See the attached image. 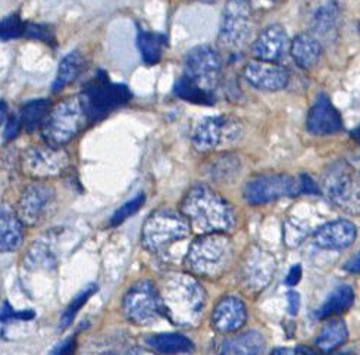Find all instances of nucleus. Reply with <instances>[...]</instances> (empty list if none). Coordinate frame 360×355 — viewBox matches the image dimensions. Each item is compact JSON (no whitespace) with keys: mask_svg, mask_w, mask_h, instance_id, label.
Here are the masks:
<instances>
[{"mask_svg":"<svg viewBox=\"0 0 360 355\" xmlns=\"http://www.w3.org/2000/svg\"><path fill=\"white\" fill-rule=\"evenodd\" d=\"M159 289L163 316L179 328L198 326L205 309L206 292L191 274L172 273L162 279Z\"/></svg>","mask_w":360,"mask_h":355,"instance_id":"nucleus-1","label":"nucleus"},{"mask_svg":"<svg viewBox=\"0 0 360 355\" xmlns=\"http://www.w3.org/2000/svg\"><path fill=\"white\" fill-rule=\"evenodd\" d=\"M181 213L191 228L203 235L226 233L234 229L236 213L217 192L207 186H194L181 202Z\"/></svg>","mask_w":360,"mask_h":355,"instance_id":"nucleus-2","label":"nucleus"},{"mask_svg":"<svg viewBox=\"0 0 360 355\" xmlns=\"http://www.w3.org/2000/svg\"><path fill=\"white\" fill-rule=\"evenodd\" d=\"M233 254V242L224 233L203 235L190 245L184 263L194 276L218 279L231 266Z\"/></svg>","mask_w":360,"mask_h":355,"instance_id":"nucleus-3","label":"nucleus"},{"mask_svg":"<svg viewBox=\"0 0 360 355\" xmlns=\"http://www.w3.org/2000/svg\"><path fill=\"white\" fill-rule=\"evenodd\" d=\"M188 220L172 209H158L146 220L141 239L147 251L162 254L176 242L188 237L191 232Z\"/></svg>","mask_w":360,"mask_h":355,"instance_id":"nucleus-4","label":"nucleus"},{"mask_svg":"<svg viewBox=\"0 0 360 355\" xmlns=\"http://www.w3.org/2000/svg\"><path fill=\"white\" fill-rule=\"evenodd\" d=\"M89 117L83 101L78 96L58 104L43 124V137L47 144L62 148L87 125Z\"/></svg>","mask_w":360,"mask_h":355,"instance_id":"nucleus-5","label":"nucleus"},{"mask_svg":"<svg viewBox=\"0 0 360 355\" xmlns=\"http://www.w3.org/2000/svg\"><path fill=\"white\" fill-rule=\"evenodd\" d=\"M131 90L122 83H112L103 71L86 85L81 101L84 104L90 123L103 120L112 111H115L131 101Z\"/></svg>","mask_w":360,"mask_h":355,"instance_id":"nucleus-6","label":"nucleus"},{"mask_svg":"<svg viewBox=\"0 0 360 355\" xmlns=\"http://www.w3.org/2000/svg\"><path fill=\"white\" fill-rule=\"evenodd\" d=\"M322 189L337 206L352 214H360V179L346 163H335L326 168Z\"/></svg>","mask_w":360,"mask_h":355,"instance_id":"nucleus-7","label":"nucleus"},{"mask_svg":"<svg viewBox=\"0 0 360 355\" xmlns=\"http://www.w3.org/2000/svg\"><path fill=\"white\" fill-rule=\"evenodd\" d=\"M125 317L137 326H149L163 316V306L158 286L149 280H140L129 287L122 301Z\"/></svg>","mask_w":360,"mask_h":355,"instance_id":"nucleus-8","label":"nucleus"},{"mask_svg":"<svg viewBox=\"0 0 360 355\" xmlns=\"http://www.w3.org/2000/svg\"><path fill=\"white\" fill-rule=\"evenodd\" d=\"M21 167L22 171L32 179H53L70 170L71 158L65 149L46 143L27 149L21 158Z\"/></svg>","mask_w":360,"mask_h":355,"instance_id":"nucleus-9","label":"nucleus"},{"mask_svg":"<svg viewBox=\"0 0 360 355\" xmlns=\"http://www.w3.org/2000/svg\"><path fill=\"white\" fill-rule=\"evenodd\" d=\"M222 71L219 54L210 46H198L191 49L184 61V75L209 94L215 96Z\"/></svg>","mask_w":360,"mask_h":355,"instance_id":"nucleus-10","label":"nucleus"},{"mask_svg":"<svg viewBox=\"0 0 360 355\" xmlns=\"http://www.w3.org/2000/svg\"><path fill=\"white\" fill-rule=\"evenodd\" d=\"M241 136L240 123L228 116H217L203 120L195 127L193 147L199 152H210L236 143Z\"/></svg>","mask_w":360,"mask_h":355,"instance_id":"nucleus-11","label":"nucleus"},{"mask_svg":"<svg viewBox=\"0 0 360 355\" xmlns=\"http://www.w3.org/2000/svg\"><path fill=\"white\" fill-rule=\"evenodd\" d=\"M302 192L300 180L287 174H264L252 179L244 187V199L250 205H264Z\"/></svg>","mask_w":360,"mask_h":355,"instance_id":"nucleus-12","label":"nucleus"},{"mask_svg":"<svg viewBox=\"0 0 360 355\" xmlns=\"http://www.w3.org/2000/svg\"><path fill=\"white\" fill-rule=\"evenodd\" d=\"M253 33L252 8L248 2H230L225 6L219 30V43L226 49H240Z\"/></svg>","mask_w":360,"mask_h":355,"instance_id":"nucleus-13","label":"nucleus"},{"mask_svg":"<svg viewBox=\"0 0 360 355\" xmlns=\"http://www.w3.org/2000/svg\"><path fill=\"white\" fill-rule=\"evenodd\" d=\"M56 195L52 186L37 182L30 185L20 198L18 217L22 224L34 228L51 217L55 208Z\"/></svg>","mask_w":360,"mask_h":355,"instance_id":"nucleus-14","label":"nucleus"},{"mask_svg":"<svg viewBox=\"0 0 360 355\" xmlns=\"http://www.w3.org/2000/svg\"><path fill=\"white\" fill-rule=\"evenodd\" d=\"M274 256L259 247H253L244 258L241 267V282L250 292H260L272 280L275 273Z\"/></svg>","mask_w":360,"mask_h":355,"instance_id":"nucleus-15","label":"nucleus"},{"mask_svg":"<svg viewBox=\"0 0 360 355\" xmlns=\"http://www.w3.org/2000/svg\"><path fill=\"white\" fill-rule=\"evenodd\" d=\"M290 40L287 31L281 25H269L260 31V35L252 46V54L256 61L278 63L288 52Z\"/></svg>","mask_w":360,"mask_h":355,"instance_id":"nucleus-16","label":"nucleus"},{"mask_svg":"<svg viewBox=\"0 0 360 355\" xmlns=\"http://www.w3.org/2000/svg\"><path fill=\"white\" fill-rule=\"evenodd\" d=\"M244 78L259 90L278 92L288 85V71L280 63L252 61L244 68Z\"/></svg>","mask_w":360,"mask_h":355,"instance_id":"nucleus-17","label":"nucleus"},{"mask_svg":"<svg viewBox=\"0 0 360 355\" xmlns=\"http://www.w3.org/2000/svg\"><path fill=\"white\" fill-rule=\"evenodd\" d=\"M307 130L316 136H330L342 128V118L326 94H319L307 116Z\"/></svg>","mask_w":360,"mask_h":355,"instance_id":"nucleus-18","label":"nucleus"},{"mask_svg":"<svg viewBox=\"0 0 360 355\" xmlns=\"http://www.w3.org/2000/svg\"><path fill=\"white\" fill-rule=\"evenodd\" d=\"M357 236L356 225L349 220L330 221L314 233L315 245L328 251H342L350 248Z\"/></svg>","mask_w":360,"mask_h":355,"instance_id":"nucleus-19","label":"nucleus"},{"mask_svg":"<svg viewBox=\"0 0 360 355\" xmlns=\"http://www.w3.org/2000/svg\"><path fill=\"white\" fill-rule=\"evenodd\" d=\"M248 320V310L244 302L237 297H225L215 306L212 314V325L219 333H233L244 326Z\"/></svg>","mask_w":360,"mask_h":355,"instance_id":"nucleus-20","label":"nucleus"},{"mask_svg":"<svg viewBox=\"0 0 360 355\" xmlns=\"http://www.w3.org/2000/svg\"><path fill=\"white\" fill-rule=\"evenodd\" d=\"M290 52L292 59L303 70L314 68L321 59L322 46L319 40L310 35H299L291 42Z\"/></svg>","mask_w":360,"mask_h":355,"instance_id":"nucleus-21","label":"nucleus"},{"mask_svg":"<svg viewBox=\"0 0 360 355\" xmlns=\"http://www.w3.org/2000/svg\"><path fill=\"white\" fill-rule=\"evenodd\" d=\"M22 239V221L12 213V209L4 206L0 211V249L4 252L16 251L21 247Z\"/></svg>","mask_w":360,"mask_h":355,"instance_id":"nucleus-22","label":"nucleus"},{"mask_svg":"<svg viewBox=\"0 0 360 355\" xmlns=\"http://www.w3.org/2000/svg\"><path fill=\"white\" fill-rule=\"evenodd\" d=\"M265 349L266 342L264 335L250 330L226 341L221 355H265Z\"/></svg>","mask_w":360,"mask_h":355,"instance_id":"nucleus-23","label":"nucleus"},{"mask_svg":"<svg viewBox=\"0 0 360 355\" xmlns=\"http://www.w3.org/2000/svg\"><path fill=\"white\" fill-rule=\"evenodd\" d=\"M146 344L153 351L163 355L187 354L194 349L193 342L184 335L179 333H159L146 337Z\"/></svg>","mask_w":360,"mask_h":355,"instance_id":"nucleus-24","label":"nucleus"},{"mask_svg":"<svg viewBox=\"0 0 360 355\" xmlns=\"http://www.w3.org/2000/svg\"><path fill=\"white\" fill-rule=\"evenodd\" d=\"M353 302H354L353 289L347 285H342L337 287L328 297V299L322 304V306L316 313V317L321 320L338 317L341 314H345L346 311H349L352 309Z\"/></svg>","mask_w":360,"mask_h":355,"instance_id":"nucleus-25","label":"nucleus"},{"mask_svg":"<svg viewBox=\"0 0 360 355\" xmlns=\"http://www.w3.org/2000/svg\"><path fill=\"white\" fill-rule=\"evenodd\" d=\"M349 337V330L346 323L335 318L330 320L323 329L321 330L319 336L316 337V348L322 352H333L334 349L340 348L342 344H346Z\"/></svg>","mask_w":360,"mask_h":355,"instance_id":"nucleus-26","label":"nucleus"},{"mask_svg":"<svg viewBox=\"0 0 360 355\" xmlns=\"http://www.w3.org/2000/svg\"><path fill=\"white\" fill-rule=\"evenodd\" d=\"M137 44L143 61L147 66H155V63H158L162 59L163 47L167 44V37L158 33H152V31L140 30Z\"/></svg>","mask_w":360,"mask_h":355,"instance_id":"nucleus-27","label":"nucleus"},{"mask_svg":"<svg viewBox=\"0 0 360 355\" xmlns=\"http://www.w3.org/2000/svg\"><path fill=\"white\" fill-rule=\"evenodd\" d=\"M83 67H84V59L79 52L75 51L65 56L58 67V74L52 87L53 93L60 92L70 83H72L74 80L79 75V71L83 70Z\"/></svg>","mask_w":360,"mask_h":355,"instance_id":"nucleus-28","label":"nucleus"},{"mask_svg":"<svg viewBox=\"0 0 360 355\" xmlns=\"http://www.w3.org/2000/svg\"><path fill=\"white\" fill-rule=\"evenodd\" d=\"M51 102L47 99L31 101L22 108L21 123L25 128V132L31 133L37 130L39 127H43L49 114H51Z\"/></svg>","mask_w":360,"mask_h":355,"instance_id":"nucleus-29","label":"nucleus"},{"mask_svg":"<svg viewBox=\"0 0 360 355\" xmlns=\"http://www.w3.org/2000/svg\"><path fill=\"white\" fill-rule=\"evenodd\" d=\"M174 92L179 99L198 104V105H212L215 102V96L209 94L205 90H202L199 86H195L191 80H188L186 75L179 77L174 86Z\"/></svg>","mask_w":360,"mask_h":355,"instance_id":"nucleus-30","label":"nucleus"},{"mask_svg":"<svg viewBox=\"0 0 360 355\" xmlns=\"http://www.w3.org/2000/svg\"><path fill=\"white\" fill-rule=\"evenodd\" d=\"M97 292V285H89V286H86L83 290H81V292L71 301V304L68 305V309L65 310V313H63V316H62V320H60V326L65 329V328H68L71 323L74 321V318H75V316L78 314V311L83 309L84 306V304L94 295Z\"/></svg>","mask_w":360,"mask_h":355,"instance_id":"nucleus-31","label":"nucleus"},{"mask_svg":"<svg viewBox=\"0 0 360 355\" xmlns=\"http://www.w3.org/2000/svg\"><path fill=\"white\" fill-rule=\"evenodd\" d=\"M338 18V11L334 4H328L316 11L314 15V30L319 35L330 33L331 30L335 28V23Z\"/></svg>","mask_w":360,"mask_h":355,"instance_id":"nucleus-32","label":"nucleus"},{"mask_svg":"<svg viewBox=\"0 0 360 355\" xmlns=\"http://www.w3.org/2000/svg\"><path fill=\"white\" fill-rule=\"evenodd\" d=\"M27 24L28 23L20 18V15H8V17L2 20V24H0V37H2L4 42L24 37L27 31Z\"/></svg>","mask_w":360,"mask_h":355,"instance_id":"nucleus-33","label":"nucleus"},{"mask_svg":"<svg viewBox=\"0 0 360 355\" xmlns=\"http://www.w3.org/2000/svg\"><path fill=\"white\" fill-rule=\"evenodd\" d=\"M144 201H146V197L143 195V193H140V195H137L136 198L125 202L121 208H118L117 211L113 213V216L110 218V225H113V228H115V225H120L127 218L133 217L139 211V209L144 205Z\"/></svg>","mask_w":360,"mask_h":355,"instance_id":"nucleus-34","label":"nucleus"},{"mask_svg":"<svg viewBox=\"0 0 360 355\" xmlns=\"http://www.w3.org/2000/svg\"><path fill=\"white\" fill-rule=\"evenodd\" d=\"M306 233H307V228H304V225L296 221H288L284 228L285 244L291 248L300 245L303 239L306 237Z\"/></svg>","mask_w":360,"mask_h":355,"instance_id":"nucleus-35","label":"nucleus"},{"mask_svg":"<svg viewBox=\"0 0 360 355\" xmlns=\"http://www.w3.org/2000/svg\"><path fill=\"white\" fill-rule=\"evenodd\" d=\"M25 37L34 39V40H41L46 43H53L55 40V33L53 30L49 25L43 24H27V31H25Z\"/></svg>","mask_w":360,"mask_h":355,"instance_id":"nucleus-36","label":"nucleus"},{"mask_svg":"<svg viewBox=\"0 0 360 355\" xmlns=\"http://www.w3.org/2000/svg\"><path fill=\"white\" fill-rule=\"evenodd\" d=\"M75 348H77V341L72 336V337L65 339V341L60 342L59 345H56L51 352V355H74Z\"/></svg>","mask_w":360,"mask_h":355,"instance_id":"nucleus-37","label":"nucleus"},{"mask_svg":"<svg viewBox=\"0 0 360 355\" xmlns=\"http://www.w3.org/2000/svg\"><path fill=\"white\" fill-rule=\"evenodd\" d=\"M21 125H22V123H21L18 118H16V117H11V118L6 121V124H5V132H4V139H5V142H9V140L15 139L16 135H18L20 130H21Z\"/></svg>","mask_w":360,"mask_h":355,"instance_id":"nucleus-38","label":"nucleus"},{"mask_svg":"<svg viewBox=\"0 0 360 355\" xmlns=\"http://www.w3.org/2000/svg\"><path fill=\"white\" fill-rule=\"evenodd\" d=\"M287 301H288V313L291 316H296L300 309V295L297 292H294V290H291V292L287 294Z\"/></svg>","mask_w":360,"mask_h":355,"instance_id":"nucleus-39","label":"nucleus"},{"mask_svg":"<svg viewBox=\"0 0 360 355\" xmlns=\"http://www.w3.org/2000/svg\"><path fill=\"white\" fill-rule=\"evenodd\" d=\"M302 279V267L300 266H294L290 273L287 274V279H285V283L288 286H296Z\"/></svg>","mask_w":360,"mask_h":355,"instance_id":"nucleus-40","label":"nucleus"},{"mask_svg":"<svg viewBox=\"0 0 360 355\" xmlns=\"http://www.w3.org/2000/svg\"><path fill=\"white\" fill-rule=\"evenodd\" d=\"M300 187L303 193H316L318 187L315 185V182L310 179L309 175H302L300 177Z\"/></svg>","mask_w":360,"mask_h":355,"instance_id":"nucleus-41","label":"nucleus"},{"mask_svg":"<svg viewBox=\"0 0 360 355\" xmlns=\"http://www.w3.org/2000/svg\"><path fill=\"white\" fill-rule=\"evenodd\" d=\"M345 268H346L349 273H353V274L360 273V252L350 258V260L346 263Z\"/></svg>","mask_w":360,"mask_h":355,"instance_id":"nucleus-42","label":"nucleus"},{"mask_svg":"<svg viewBox=\"0 0 360 355\" xmlns=\"http://www.w3.org/2000/svg\"><path fill=\"white\" fill-rule=\"evenodd\" d=\"M271 355H303L300 349H290V348H278Z\"/></svg>","mask_w":360,"mask_h":355,"instance_id":"nucleus-43","label":"nucleus"},{"mask_svg":"<svg viewBox=\"0 0 360 355\" xmlns=\"http://www.w3.org/2000/svg\"><path fill=\"white\" fill-rule=\"evenodd\" d=\"M125 355H158L152 351H147V349H143V348H133L131 351H128Z\"/></svg>","mask_w":360,"mask_h":355,"instance_id":"nucleus-44","label":"nucleus"},{"mask_svg":"<svg viewBox=\"0 0 360 355\" xmlns=\"http://www.w3.org/2000/svg\"><path fill=\"white\" fill-rule=\"evenodd\" d=\"M2 121L6 124V104L2 102Z\"/></svg>","mask_w":360,"mask_h":355,"instance_id":"nucleus-45","label":"nucleus"}]
</instances>
